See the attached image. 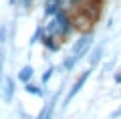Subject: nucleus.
Listing matches in <instances>:
<instances>
[{"label":"nucleus","mask_w":121,"mask_h":119,"mask_svg":"<svg viewBox=\"0 0 121 119\" xmlns=\"http://www.w3.org/2000/svg\"><path fill=\"white\" fill-rule=\"evenodd\" d=\"M43 28H44V34L55 36L60 44L71 40V36L77 32L73 24V16L67 10H59L52 18H47V24H43Z\"/></svg>","instance_id":"1"},{"label":"nucleus","mask_w":121,"mask_h":119,"mask_svg":"<svg viewBox=\"0 0 121 119\" xmlns=\"http://www.w3.org/2000/svg\"><path fill=\"white\" fill-rule=\"evenodd\" d=\"M95 44V32L93 30H87V32H81L77 36V40H75L73 44H71V57H75L77 61H83L87 59V55H89L91 47Z\"/></svg>","instance_id":"2"},{"label":"nucleus","mask_w":121,"mask_h":119,"mask_svg":"<svg viewBox=\"0 0 121 119\" xmlns=\"http://www.w3.org/2000/svg\"><path fill=\"white\" fill-rule=\"evenodd\" d=\"M91 75H93V69H89V67H87L85 71H81V75L75 79V83L69 87V89H67V95L59 101V107H60V109H67V107L73 103V99H75V97H77V95L83 91V87L87 85V81L91 79Z\"/></svg>","instance_id":"3"},{"label":"nucleus","mask_w":121,"mask_h":119,"mask_svg":"<svg viewBox=\"0 0 121 119\" xmlns=\"http://www.w3.org/2000/svg\"><path fill=\"white\" fill-rule=\"evenodd\" d=\"M107 40H109V38H103V40H99L97 44H93V47H91L89 55H87L89 69H93V71H95V69L101 65V61H103V57H105V47H107Z\"/></svg>","instance_id":"4"},{"label":"nucleus","mask_w":121,"mask_h":119,"mask_svg":"<svg viewBox=\"0 0 121 119\" xmlns=\"http://www.w3.org/2000/svg\"><path fill=\"white\" fill-rule=\"evenodd\" d=\"M14 95H16V81H14L12 75H4V79H2V97L0 99L6 105H12Z\"/></svg>","instance_id":"5"},{"label":"nucleus","mask_w":121,"mask_h":119,"mask_svg":"<svg viewBox=\"0 0 121 119\" xmlns=\"http://www.w3.org/2000/svg\"><path fill=\"white\" fill-rule=\"evenodd\" d=\"M39 44L44 48V53H48V55H55V53L60 51V43L55 36H51V34H43V38H40Z\"/></svg>","instance_id":"6"},{"label":"nucleus","mask_w":121,"mask_h":119,"mask_svg":"<svg viewBox=\"0 0 121 119\" xmlns=\"http://www.w3.org/2000/svg\"><path fill=\"white\" fill-rule=\"evenodd\" d=\"M14 81H18V83H30V81H35V67L30 63H26V65H22L20 69H18V73H16V79Z\"/></svg>","instance_id":"7"},{"label":"nucleus","mask_w":121,"mask_h":119,"mask_svg":"<svg viewBox=\"0 0 121 119\" xmlns=\"http://www.w3.org/2000/svg\"><path fill=\"white\" fill-rule=\"evenodd\" d=\"M22 91H24L26 95H32V97H39V99H44V97H47V89L40 87L39 83H35V81L24 83V85H22Z\"/></svg>","instance_id":"8"},{"label":"nucleus","mask_w":121,"mask_h":119,"mask_svg":"<svg viewBox=\"0 0 121 119\" xmlns=\"http://www.w3.org/2000/svg\"><path fill=\"white\" fill-rule=\"evenodd\" d=\"M59 10H60V4H59V2L44 0V4H43V18H44V20H47V18H52Z\"/></svg>","instance_id":"9"},{"label":"nucleus","mask_w":121,"mask_h":119,"mask_svg":"<svg viewBox=\"0 0 121 119\" xmlns=\"http://www.w3.org/2000/svg\"><path fill=\"white\" fill-rule=\"evenodd\" d=\"M77 63H79V61L75 59V57L67 55V57H63V63H60V67H56V71H60V73H73L75 67H77Z\"/></svg>","instance_id":"10"},{"label":"nucleus","mask_w":121,"mask_h":119,"mask_svg":"<svg viewBox=\"0 0 121 119\" xmlns=\"http://www.w3.org/2000/svg\"><path fill=\"white\" fill-rule=\"evenodd\" d=\"M55 73H56V67H55V65H51V63H48L47 67H44L43 75H40V83H39V85H40V87H47L48 83H51V79L55 77Z\"/></svg>","instance_id":"11"},{"label":"nucleus","mask_w":121,"mask_h":119,"mask_svg":"<svg viewBox=\"0 0 121 119\" xmlns=\"http://www.w3.org/2000/svg\"><path fill=\"white\" fill-rule=\"evenodd\" d=\"M43 34H44L43 22H39V24H36V28H35V32L30 34V38H28V47L32 48L35 44H39V43H40V38H43Z\"/></svg>","instance_id":"12"},{"label":"nucleus","mask_w":121,"mask_h":119,"mask_svg":"<svg viewBox=\"0 0 121 119\" xmlns=\"http://www.w3.org/2000/svg\"><path fill=\"white\" fill-rule=\"evenodd\" d=\"M115 65H117V57H113V59H109L107 63H105L103 67H101V75H99V81H103L105 77L109 75V71H111V69H115Z\"/></svg>","instance_id":"13"},{"label":"nucleus","mask_w":121,"mask_h":119,"mask_svg":"<svg viewBox=\"0 0 121 119\" xmlns=\"http://www.w3.org/2000/svg\"><path fill=\"white\" fill-rule=\"evenodd\" d=\"M6 61H8V48L6 47H0V77H4V67H6Z\"/></svg>","instance_id":"14"},{"label":"nucleus","mask_w":121,"mask_h":119,"mask_svg":"<svg viewBox=\"0 0 121 119\" xmlns=\"http://www.w3.org/2000/svg\"><path fill=\"white\" fill-rule=\"evenodd\" d=\"M6 44H8V24L0 22V47H6Z\"/></svg>","instance_id":"15"},{"label":"nucleus","mask_w":121,"mask_h":119,"mask_svg":"<svg viewBox=\"0 0 121 119\" xmlns=\"http://www.w3.org/2000/svg\"><path fill=\"white\" fill-rule=\"evenodd\" d=\"M16 119H35V117H32L30 113H26V111H24V107H22L20 103H18V107H16Z\"/></svg>","instance_id":"16"},{"label":"nucleus","mask_w":121,"mask_h":119,"mask_svg":"<svg viewBox=\"0 0 121 119\" xmlns=\"http://www.w3.org/2000/svg\"><path fill=\"white\" fill-rule=\"evenodd\" d=\"M109 119H121V105L117 107V109H113L111 113H109Z\"/></svg>","instance_id":"17"},{"label":"nucleus","mask_w":121,"mask_h":119,"mask_svg":"<svg viewBox=\"0 0 121 119\" xmlns=\"http://www.w3.org/2000/svg\"><path fill=\"white\" fill-rule=\"evenodd\" d=\"M113 83H115V85H121V69H117V71L113 73Z\"/></svg>","instance_id":"18"},{"label":"nucleus","mask_w":121,"mask_h":119,"mask_svg":"<svg viewBox=\"0 0 121 119\" xmlns=\"http://www.w3.org/2000/svg\"><path fill=\"white\" fill-rule=\"evenodd\" d=\"M113 24H115V18H109V20H107V24H105V28H107V30H111V28H113Z\"/></svg>","instance_id":"19"},{"label":"nucleus","mask_w":121,"mask_h":119,"mask_svg":"<svg viewBox=\"0 0 121 119\" xmlns=\"http://www.w3.org/2000/svg\"><path fill=\"white\" fill-rule=\"evenodd\" d=\"M117 97H121V85H119V91H117Z\"/></svg>","instance_id":"20"}]
</instances>
